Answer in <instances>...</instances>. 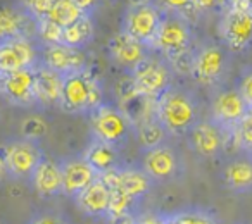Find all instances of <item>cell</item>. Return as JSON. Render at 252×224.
<instances>
[{"mask_svg": "<svg viewBox=\"0 0 252 224\" xmlns=\"http://www.w3.org/2000/svg\"><path fill=\"white\" fill-rule=\"evenodd\" d=\"M144 171L149 178L158 181L173 178L178 171V157L175 150L168 145L147 150L144 155Z\"/></svg>", "mask_w": 252, "mask_h": 224, "instance_id": "obj_18", "label": "cell"}, {"mask_svg": "<svg viewBox=\"0 0 252 224\" xmlns=\"http://www.w3.org/2000/svg\"><path fill=\"white\" fill-rule=\"evenodd\" d=\"M228 69V52L218 43H207L195 52L192 76L206 86L218 84Z\"/></svg>", "mask_w": 252, "mask_h": 224, "instance_id": "obj_8", "label": "cell"}, {"mask_svg": "<svg viewBox=\"0 0 252 224\" xmlns=\"http://www.w3.org/2000/svg\"><path fill=\"white\" fill-rule=\"evenodd\" d=\"M249 112L251 107L244 100L238 88H226L218 91L211 102V121L228 135H233L235 128Z\"/></svg>", "mask_w": 252, "mask_h": 224, "instance_id": "obj_4", "label": "cell"}, {"mask_svg": "<svg viewBox=\"0 0 252 224\" xmlns=\"http://www.w3.org/2000/svg\"><path fill=\"white\" fill-rule=\"evenodd\" d=\"M152 179L145 174V171H137V169H123L119 171V188L125 195L130 198H138L144 193L149 192Z\"/></svg>", "mask_w": 252, "mask_h": 224, "instance_id": "obj_26", "label": "cell"}, {"mask_svg": "<svg viewBox=\"0 0 252 224\" xmlns=\"http://www.w3.org/2000/svg\"><path fill=\"white\" fill-rule=\"evenodd\" d=\"M85 16H87V11H83L80 4L74 0H56L52 11L49 12L45 19H49L50 23L64 29L67 26L74 25L76 21H80Z\"/></svg>", "mask_w": 252, "mask_h": 224, "instance_id": "obj_24", "label": "cell"}, {"mask_svg": "<svg viewBox=\"0 0 252 224\" xmlns=\"http://www.w3.org/2000/svg\"><path fill=\"white\" fill-rule=\"evenodd\" d=\"M19 131H21L23 138H25L26 141H32L33 143V141H36V140H40V138L45 137L47 131H49V126H47V123L42 119V117L30 116L21 123Z\"/></svg>", "mask_w": 252, "mask_h": 224, "instance_id": "obj_30", "label": "cell"}, {"mask_svg": "<svg viewBox=\"0 0 252 224\" xmlns=\"http://www.w3.org/2000/svg\"><path fill=\"white\" fill-rule=\"evenodd\" d=\"M119 111L128 121V124L133 126H140V124L147 123V121L158 117L156 111H158V98L147 97V95L140 93L130 97L128 100L119 102Z\"/></svg>", "mask_w": 252, "mask_h": 224, "instance_id": "obj_20", "label": "cell"}, {"mask_svg": "<svg viewBox=\"0 0 252 224\" xmlns=\"http://www.w3.org/2000/svg\"><path fill=\"white\" fill-rule=\"evenodd\" d=\"M171 67L176 71L178 74L182 76H187V74H192L193 73V62H195V52L192 49L185 50V52L178 54L176 57L173 59H168Z\"/></svg>", "mask_w": 252, "mask_h": 224, "instance_id": "obj_33", "label": "cell"}, {"mask_svg": "<svg viewBox=\"0 0 252 224\" xmlns=\"http://www.w3.org/2000/svg\"><path fill=\"white\" fill-rule=\"evenodd\" d=\"M42 161V150H38L32 141L23 140L7 145V152H5L7 169L11 174L18 178L33 176Z\"/></svg>", "mask_w": 252, "mask_h": 224, "instance_id": "obj_14", "label": "cell"}, {"mask_svg": "<svg viewBox=\"0 0 252 224\" xmlns=\"http://www.w3.org/2000/svg\"><path fill=\"white\" fill-rule=\"evenodd\" d=\"M162 16L156 9V5L142 2L128 11L125 18V29L123 33L130 35L133 40L140 42L142 45H154L161 28Z\"/></svg>", "mask_w": 252, "mask_h": 224, "instance_id": "obj_6", "label": "cell"}, {"mask_svg": "<svg viewBox=\"0 0 252 224\" xmlns=\"http://www.w3.org/2000/svg\"><path fill=\"white\" fill-rule=\"evenodd\" d=\"M190 43H192V31L187 18L178 12H171L162 18L154 45L164 54L166 59H173L178 54L190 50Z\"/></svg>", "mask_w": 252, "mask_h": 224, "instance_id": "obj_5", "label": "cell"}, {"mask_svg": "<svg viewBox=\"0 0 252 224\" xmlns=\"http://www.w3.org/2000/svg\"><path fill=\"white\" fill-rule=\"evenodd\" d=\"M137 130H138V140H140V143L144 145L147 150H152V148H158V147H161V145H164L168 131H166V128L162 126L158 117L140 124Z\"/></svg>", "mask_w": 252, "mask_h": 224, "instance_id": "obj_28", "label": "cell"}, {"mask_svg": "<svg viewBox=\"0 0 252 224\" xmlns=\"http://www.w3.org/2000/svg\"><path fill=\"white\" fill-rule=\"evenodd\" d=\"M35 224H61L57 219H54V217H42V219H38Z\"/></svg>", "mask_w": 252, "mask_h": 224, "instance_id": "obj_40", "label": "cell"}, {"mask_svg": "<svg viewBox=\"0 0 252 224\" xmlns=\"http://www.w3.org/2000/svg\"><path fill=\"white\" fill-rule=\"evenodd\" d=\"M0 93L19 107L35 105V67L0 74Z\"/></svg>", "mask_w": 252, "mask_h": 224, "instance_id": "obj_10", "label": "cell"}, {"mask_svg": "<svg viewBox=\"0 0 252 224\" xmlns=\"http://www.w3.org/2000/svg\"><path fill=\"white\" fill-rule=\"evenodd\" d=\"M131 200L128 195L121 192V190H114L111 192V205H109V219L111 217H118V216H125L128 214V207H130Z\"/></svg>", "mask_w": 252, "mask_h": 224, "instance_id": "obj_34", "label": "cell"}, {"mask_svg": "<svg viewBox=\"0 0 252 224\" xmlns=\"http://www.w3.org/2000/svg\"><path fill=\"white\" fill-rule=\"evenodd\" d=\"M35 98L36 104L61 105L63 100V76L49 67H35Z\"/></svg>", "mask_w": 252, "mask_h": 224, "instance_id": "obj_19", "label": "cell"}, {"mask_svg": "<svg viewBox=\"0 0 252 224\" xmlns=\"http://www.w3.org/2000/svg\"><path fill=\"white\" fill-rule=\"evenodd\" d=\"M33 179H35V188L40 195L49 196L63 192V171H61V166L54 161L43 159L36 168Z\"/></svg>", "mask_w": 252, "mask_h": 224, "instance_id": "obj_23", "label": "cell"}, {"mask_svg": "<svg viewBox=\"0 0 252 224\" xmlns=\"http://www.w3.org/2000/svg\"><path fill=\"white\" fill-rule=\"evenodd\" d=\"M223 42L231 52H244L252 45V7L247 4H233L223 14L220 23Z\"/></svg>", "mask_w": 252, "mask_h": 224, "instance_id": "obj_3", "label": "cell"}, {"mask_svg": "<svg viewBox=\"0 0 252 224\" xmlns=\"http://www.w3.org/2000/svg\"><path fill=\"white\" fill-rule=\"evenodd\" d=\"M133 80L140 93L152 98H159L171 88V69L161 59L145 57L133 67Z\"/></svg>", "mask_w": 252, "mask_h": 224, "instance_id": "obj_7", "label": "cell"}, {"mask_svg": "<svg viewBox=\"0 0 252 224\" xmlns=\"http://www.w3.org/2000/svg\"><path fill=\"white\" fill-rule=\"evenodd\" d=\"M238 91L242 93L244 100L247 102V105L252 111V69L244 71L240 78V84H238Z\"/></svg>", "mask_w": 252, "mask_h": 224, "instance_id": "obj_37", "label": "cell"}, {"mask_svg": "<svg viewBox=\"0 0 252 224\" xmlns=\"http://www.w3.org/2000/svg\"><path fill=\"white\" fill-rule=\"evenodd\" d=\"M25 7L36 21H40V19H45L49 12L52 11L54 0H30L25 4Z\"/></svg>", "mask_w": 252, "mask_h": 224, "instance_id": "obj_35", "label": "cell"}, {"mask_svg": "<svg viewBox=\"0 0 252 224\" xmlns=\"http://www.w3.org/2000/svg\"><path fill=\"white\" fill-rule=\"evenodd\" d=\"M5 152H7V147H5V148H4V152L0 154V179L4 178L5 172H9V169H7V162H5Z\"/></svg>", "mask_w": 252, "mask_h": 224, "instance_id": "obj_39", "label": "cell"}, {"mask_svg": "<svg viewBox=\"0 0 252 224\" xmlns=\"http://www.w3.org/2000/svg\"><path fill=\"white\" fill-rule=\"evenodd\" d=\"M111 224H137V219L130 214H125V216H118V217H111L109 219Z\"/></svg>", "mask_w": 252, "mask_h": 224, "instance_id": "obj_38", "label": "cell"}, {"mask_svg": "<svg viewBox=\"0 0 252 224\" xmlns=\"http://www.w3.org/2000/svg\"><path fill=\"white\" fill-rule=\"evenodd\" d=\"M36 28L38 21L28 11H19L16 7L0 5V43L18 38L30 40V28Z\"/></svg>", "mask_w": 252, "mask_h": 224, "instance_id": "obj_15", "label": "cell"}, {"mask_svg": "<svg viewBox=\"0 0 252 224\" xmlns=\"http://www.w3.org/2000/svg\"><path fill=\"white\" fill-rule=\"evenodd\" d=\"M109 52L121 66L135 67L145 59L144 45L126 33H119L109 42Z\"/></svg>", "mask_w": 252, "mask_h": 224, "instance_id": "obj_22", "label": "cell"}, {"mask_svg": "<svg viewBox=\"0 0 252 224\" xmlns=\"http://www.w3.org/2000/svg\"><path fill=\"white\" fill-rule=\"evenodd\" d=\"M36 52L32 40L18 38L11 42L0 43V71L2 74L16 73L21 69L35 67Z\"/></svg>", "mask_w": 252, "mask_h": 224, "instance_id": "obj_13", "label": "cell"}, {"mask_svg": "<svg viewBox=\"0 0 252 224\" xmlns=\"http://www.w3.org/2000/svg\"><path fill=\"white\" fill-rule=\"evenodd\" d=\"M92 36H94V23H92L90 16L87 14L74 25L63 29V45L81 49L90 42Z\"/></svg>", "mask_w": 252, "mask_h": 224, "instance_id": "obj_27", "label": "cell"}, {"mask_svg": "<svg viewBox=\"0 0 252 224\" xmlns=\"http://www.w3.org/2000/svg\"><path fill=\"white\" fill-rule=\"evenodd\" d=\"M76 200L78 207L88 216H107L109 205H111V192L100 179H95L88 188H85L80 195H76Z\"/></svg>", "mask_w": 252, "mask_h": 224, "instance_id": "obj_21", "label": "cell"}, {"mask_svg": "<svg viewBox=\"0 0 252 224\" xmlns=\"http://www.w3.org/2000/svg\"><path fill=\"white\" fill-rule=\"evenodd\" d=\"M61 105L69 112H92L102 105V90L85 71L64 76Z\"/></svg>", "mask_w": 252, "mask_h": 224, "instance_id": "obj_2", "label": "cell"}, {"mask_svg": "<svg viewBox=\"0 0 252 224\" xmlns=\"http://www.w3.org/2000/svg\"><path fill=\"white\" fill-rule=\"evenodd\" d=\"M90 123L94 133L97 135V140L112 145V147L126 137L128 126H130L121 111L109 107V105H100L98 109L92 111Z\"/></svg>", "mask_w": 252, "mask_h": 224, "instance_id": "obj_9", "label": "cell"}, {"mask_svg": "<svg viewBox=\"0 0 252 224\" xmlns=\"http://www.w3.org/2000/svg\"><path fill=\"white\" fill-rule=\"evenodd\" d=\"M189 140L193 152L204 159H214L224 150L230 135L221 130L213 121H199L189 131Z\"/></svg>", "mask_w": 252, "mask_h": 224, "instance_id": "obj_11", "label": "cell"}, {"mask_svg": "<svg viewBox=\"0 0 252 224\" xmlns=\"http://www.w3.org/2000/svg\"><path fill=\"white\" fill-rule=\"evenodd\" d=\"M158 119L168 133L185 135L199 123V104L185 90L169 88L158 98Z\"/></svg>", "mask_w": 252, "mask_h": 224, "instance_id": "obj_1", "label": "cell"}, {"mask_svg": "<svg viewBox=\"0 0 252 224\" xmlns=\"http://www.w3.org/2000/svg\"><path fill=\"white\" fill-rule=\"evenodd\" d=\"M169 219L175 224H218L216 219L204 210H183Z\"/></svg>", "mask_w": 252, "mask_h": 224, "instance_id": "obj_31", "label": "cell"}, {"mask_svg": "<svg viewBox=\"0 0 252 224\" xmlns=\"http://www.w3.org/2000/svg\"><path fill=\"white\" fill-rule=\"evenodd\" d=\"M233 135H235V140H237L238 152L252 155V111L238 123Z\"/></svg>", "mask_w": 252, "mask_h": 224, "instance_id": "obj_29", "label": "cell"}, {"mask_svg": "<svg viewBox=\"0 0 252 224\" xmlns=\"http://www.w3.org/2000/svg\"><path fill=\"white\" fill-rule=\"evenodd\" d=\"M0 74H2V71H0Z\"/></svg>", "mask_w": 252, "mask_h": 224, "instance_id": "obj_41", "label": "cell"}, {"mask_svg": "<svg viewBox=\"0 0 252 224\" xmlns=\"http://www.w3.org/2000/svg\"><path fill=\"white\" fill-rule=\"evenodd\" d=\"M85 161H87L88 164L98 172V176H100L102 172L114 169L116 150L112 145L97 140L88 147L87 152H85Z\"/></svg>", "mask_w": 252, "mask_h": 224, "instance_id": "obj_25", "label": "cell"}, {"mask_svg": "<svg viewBox=\"0 0 252 224\" xmlns=\"http://www.w3.org/2000/svg\"><path fill=\"white\" fill-rule=\"evenodd\" d=\"M87 56L81 49H73L67 45H45L43 50V64L50 71L61 74V76H69L74 73H83Z\"/></svg>", "mask_w": 252, "mask_h": 224, "instance_id": "obj_12", "label": "cell"}, {"mask_svg": "<svg viewBox=\"0 0 252 224\" xmlns=\"http://www.w3.org/2000/svg\"><path fill=\"white\" fill-rule=\"evenodd\" d=\"M116 93H118V97H119V102H125L130 97H133V95H137L138 88H137V83H135L133 76H126V78H123V80H119L118 84H116Z\"/></svg>", "mask_w": 252, "mask_h": 224, "instance_id": "obj_36", "label": "cell"}, {"mask_svg": "<svg viewBox=\"0 0 252 224\" xmlns=\"http://www.w3.org/2000/svg\"><path fill=\"white\" fill-rule=\"evenodd\" d=\"M221 174L226 190L238 195L252 193V155L238 152L224 164Z\"/></svg>", "mask_w": 252, "mask_h": 224, "instance_id": "obj_16", "label": "cell"}, {"mask_svg": "<svg viewBox=\"0 0 252 224\" xmlns=\"http://www.w3.org/2000/svg\"><path fill=\"white\" fill-rule=\"evenodd\" d=\"M36 35L42 36L45 45H59L63 43V28L50 23L49 19H40L36 26Z\"/></svg>", "mask_w": 252, "mask_h": 224, "instance_id": "obj_32", "label": "cell"}, {"mask_svg": "<svg viewBox=\"0 0 252 224\" xmlns=\"http://www.w3.org/2000/svg\"><path fill=\"white\" fill-rule=\"evenodd\" d=\"M61 171H63V192H66L67 195H80L95 179H98V172L85 161V157L64 162L61 166Z\"/></svg>", "mask_w": 252, "mask_h": 224, "instance_id": "obj_17", "label": "cell"}]
</instances>
